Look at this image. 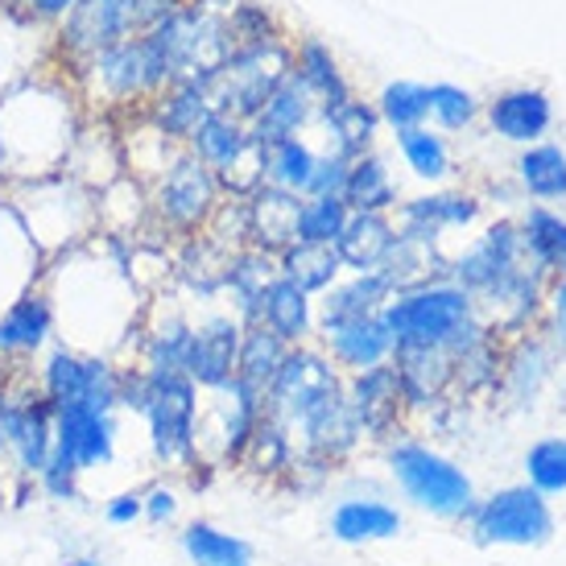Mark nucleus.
<instances>
[{
    "mask_svg": "<svg viewBox=\"0 0 566 566\" xmlns=\"http://www.w3.org/2000/svg\"><path fill=\"white\" fill-rule=\"evenodd\" d=\"M178 551L190 566H252V546L237 534H223L211 521H190L178 534Z\"/></svg>",
    "mask_w": 566,
    "mask_h": 566,
    "instance_id": "nucleus-29",
    "label": "nucleus"
},
{
    "mask_svg": "<svg viewBox=\"0 0 566 566\" xmlns=\"http://www.w3.org/2000/svg\"><path fill=\"white\" fill-rule=\"evenodd\" d=\"M285 352H290V344H282L269 327L244 323V331H240V352H237V380H244V385L265 394L269 380L277 377V368H282Z\"/></svg>",
    "mask_w": 566,
    "mask_h": 566,
    "instance_id": "nucleus-32",
    "label": "nucleus"
},
{
    "mask_svg": "<svg viewBox=\"0 0 566 566\" xmlns=\"http://www.w3.org/2000/svg\"><path fill=\"white\" fill-rule=\"evenodd\" d=\"M318 154L298 137H285V142L265 145V187L290 190V195H302L311 190V178H315Z\"/></svg>",
    "mask_w": 566,
    "mask_h": 566,
    "instance_id": "nucleus-34",
    "label": "nucleus"
},
{
    "mask_svg": "<svg viewBox=\"0 0 566 566\" xmlns=\"http://www.w3.org/2000/svg\"><path fill=\"white\" fill-rule=\"evenodd\" d=\"M54 298L46 285H30L21 298H13L0 311V360L21 364L33 356H46L54 339Z\"/></svg>",
    "mask_w": 566,
    "mask_h": 566,
    "instance_id": "nucleus-13",
    "label": "nucleus"
},
{
    "mask_svg": "<svg viewBox=\"0 0 566 566\" xmlns=\"http://www.w3.org/2000/svg\"><path fill=\"white\" fill-rule=\"evenodd\" d=\"M0 455L13 480H38L54 455V406L42 385L9 389L0 385Z\"/></svg>",
    "mask_w": 566,
    "mask_h": 566,
    "instance_id": "nucleus-11",
    "label": "nucleus"
},
{
    "mask_svg": "<svg viewBox=\"0 0 566 566\" xmlns=\"http://www.w3.org/2000/svg\"><path fill=\"white\" fill-rule=\"evenodd\" d=\"M521 182L537 199H563L566 195V154L558 145H534L517 161Z\"/></svg>",
    "mask_w": 566,
    "mask_h": 566,
    "instance_id": "nucleus-39",
    "label": "nucleus"
},
{
    "mask_svg": "<svg viewBox=\"0 0 566 566\" xmlns=\"http://www.w3.org/2000/svg\"><path fill=\"white\" fill-rule=\"evenodd\" d=\"M182 4L187 0H80L75 13L63 21V46L83 63L116 42L149 33L161 17Z\"/></svg>",
    "mask_w": 566,
    "mask_h": 566,
    "instance_id": "nucleus-10",
    "label": "nucleus"
},
{
    "mask_svg": "<svg viewBox=\"0 0 566 566\" xmlns=\"http://www.w3.org/2000/svg\"><path fill=\"white\" fill-rule=\"evenodd\" d=\"M145 496V521H154V525H166V521L178 517V492L166 484H154L142 492Z\"/></svg>",
    "mask_w": 566,
    "mask_h": 566,
    "instance_id": "nucleus-47",
    "label": "nucleus"
},
{
    "mask_svg": "<svg viewBox=\"0 0 566 566\" xmlns=\"http://www.w3.org/2000/svg\"><path fill=\"white\" fill-rule=\"evenodd\" d=\"M38 385L54 409L83 406L99 409V413H120V364L108 356L50 344L42 368H38Z\"/></svg>",
    "mask_w": 566,
    "mask_h": 566,
    "instance_id": "nucleus-9",
    "label": "nucleus"
},
{
    "mask_svg": "<svg viewBox=\"0 0 566 566\" xmlns=\"http://www.w3.org/2000/svg\"><path fill=\"white\" fill-rule=\"evenodd\" d=\"M394 302V290L380 273H352L347 282H335L323 298L318 323H335V318H364L380 315Z\"/></svg>",
    "mask_w": 566,
    "mask_h": 566,
    "instance_id": "nucleus-28",
    "label": "nucleus"
},
{
    "mask_svg": "<svg viewBox=\"0 0 566 566\" xmlns=\"http://www.w3.org/2000/svg\"><path fill=\"white\" fill-rule=\"evenodd\" d=\"M380 315L394 331L397 347H447L451 356L488 331L475 318V298L455 282H430L397 294Z\"/></svg>",
    "mask_w": 566,
    "mask_h": 566,
    "instance_id": "nucleus-1",
    "label": "nucleus"
},
{
    "mask_svg": "<svg viewBox=\"0 0 566 566\" xmlns=\"http://www.w3.org/2000/svg\"><path fill=\"white\" fill-rule=\"evenodd\" d=\"M13 4H21L33 21H50L54 25V21H66V17L75 13L80 0H13Z\"/></svg>",
    "mask_w": 566,
    "mask_h": 566,
    "instance_id": "nucleus-48",
    "label": "nucleus"
},
{
    "mask_svg": "<svg viewBox=\"0 0 566 566\" xmlns=\"http://www.w3.org/2000/svg\"><path fill=\"white\" fill-rule=\"evenodd\" d=\"M294 75H298L306 87H311V95L318 99V108L323 104H339V99H347V80L339 75V63L331 59V50L323 46V42H302L298 50H294Z\"/></svg>",
    "mask_w": 566,
    "mask_h": 566,
    "instance_id": "nucleus-36",
    "label": "nucleus"
},
{
    "mask_svg": "<svg viewBox=\"0 0 566 566\" xmlns=\"http://www.w3.org/2000/svg\"><path fill=\"white\" fill-rule=\"evenodd\" d=\"M277 273L285 282L298 285V290H306V294H327L331 285L339 282L344 265H339L331 244H302V240H294L285 252H277Z\"/></svg>",
    "mask_w": 566,
    "mask_h": 566,
    "instance_id": "nucleus-31",
    "label": "nucleus"
},
{
    "mask_svg": "<svg viewBox=\"0 0 566 566\" xmlns=\"http://www.w3.org/2000/svg\"><path fill=\"white\" fill-rule=\"evenodd\" d=\"M318 112V99L311 95V87L290 71L273 95L265 99V108L252 116V142L256 145H273V142H285V137H298V128L311 120Z\"/></svg>",
    "mask_w": 566,
    "mask_h": 566,
    "instance_id": "nucleus-20",
    "label": "nucleus"
},
{
    "mask_svg": "<svg viewBox=\"0 0 566 566\" xmlns=\"http://www.w3.org/2000/svg\"><path fill=\"white\" fill-rule=\"evenodd\" d=\"M9 488H13V472H9V463L0 455V509L9 504Z\"/></svg>",
    "mask_w": 566,
    "mask_h": 566,
    "instance_id": "nucleus-51",
    "label": "nucleus"
},
{
    "mask_svg": "<svg viewBox=\"0 0 566 566\" xmlns=\"http://www.w3.org/2000/svg\"><path fill=\"white\" fill-rule=\"evenodd\" d=\"M347 216L352 211H347L344 195H311V199H302L298 211V240L302 244H331L335 249Z\"/></svg>",
    "mask_w": 566,
    "mask_h": 566,
    "instance_id": "nucleus-37",
    "label": "nucleus"
},
{
    "mask_svg": "<svg viewBox=\"0 0 566 566\" xmlns=\"http://www.w3.org/2000/svg\"><path fill=\"white\" fill-rule=\"evenodd\" d=\"M240 463H249L256 475H277V472H290L294 463H298V447H294V434L285 430L277 418H269L261 413V422L252 430L249 447H244V459Z\"/></svg>",
    "mask_w": 566,
    "mask_h": 566,
    "instance_id": "nucleus-35",
    "label": "nucleus"
},
{
    "mask_svg": "<svg viewBox=\"0 0 566 566\" xmlns=\"http://www.w3.org/2000/svg\"><path fill=\"white\" fill-rule=\"evenodd\" d=\"M397 145H401V158L409 161V170L426 178V182H434V178H447L451 170V149L442 142L439 133H430V128H401L397 133Z\"/></svg>",
    "mask_w": 566,
    "mask_h": 566,
    "instance_id": "nucleus-40",
    "label": "nucleus"
},
{
    "mask_svg": "<svg viewBox=\"0 0 566 566\" xmlns=\"http://www.w3.org/2000/svg\"><path fill=\"white\" fill-rule=\"evenodd\" d=\"M145 517V496L137 488H125V492H116L104 501V521L116 525V530H125V525H137Z\"/></svg>",
    "mask_w": 566,
    "mask_h": 566,
    "instance_id": "nucleus-45",
    "label": "nucleus"
},
{
    "mask_svg": "<svg viewBox=\"0 0 566 566\" xmlns=\"http://www.w3.org/2000/svg\"><path fill=\"white\" fill-rule=\"evenodd\" d=\"M472 534L484 546H542L554 534V513L534 484L504 488L472 509Z\"/></svg>",
    "mask_w": 566,
    "mask_h": 566,
    "instance_id": "nucleus-12",
    "label": "nucleus"
},
{
    "mask_svg": "<svg viewBox=\"0 0 566 566\" xmlns=\"http://www.w3.org/2000/svg\"><path fill=\"white\" fill-rule=\"evenodd\" d=\"M298 211L302 195L277 187H261L244 199V216H249V249H261L269 256L285 252L298 240Z\"/></svg>",
    "mask_w": 566,
    "mask_h": 566,
    "instance_id": "nucleus-19",
    "label": "nucleus"
},
{
    "mask_svg": "<svg viewBox=\"0 0 566 566\" xmlns=\"http://www.w3.org/2000/svg\"><path fill=\"white\" fill-rule=\"evenodd\" d=\"M525 472L542 496L566 492V439H542L537 447H530Z\"/></svg>",
    "mask_w": 566,
    "mask_h": 566,
    "instance_id": "nucleus-42",
    "label": "nucleus"
},
{
    "mask_svg": "<svg viewBox=\"0 0 566 566\" xmlns=\"http://www.w3.org/2000/svg\"><path fill=\"white\" fill-rule=\"evenodd\" d=\"M525 249H530V256H534L542 269H554L558 277L566 273V223L558 220V216H551V211H542V207H534L530 216H525Z\"/></svg>",
    "mask_w": 566,
    "mask_h": 566,
    "instance_id": "nucleus-38",
    "label": "nucleus"
},
{
    "mask_svg": "<svg viewBox=\"0 0 566 566\" xmlns=\"http://www.w3.org/2000/svg\"><path fill=\"white\" fill-rule=\"evenodd\" d=\"M426 92H430V112L439 116L442 128H468L475 120V112H480L475 95L455 87V83H434Z\"/></svg>",
    "mask_w": 566,
    "mask_h": 566,
    "instance_id": "nucleus-43",
    "label": "nucleus"
},
{
    "mask_svg": "<svg viewBox=\"0 0 566 566\" xmlns=\"http://www.w3.org/2000/svg\"><path fill=\"white\" fill-rule=\"evenodd\" d=\"M397 534H401V513L385 501L352 496V501L335 504V513H331V537H339L347 546L389 542V537H397Z\"/></svg>",
    "mask_w": 566,
    "mask_h": 566,
    "instance_id": "nucleus-26",
    "label": "nucleus"
},
{
    "mask_svg": "<svg viewBox=\"0 0 566 566\" xmlns=\"http://www.w3.org/2000/svg\"><path fill=\"white\" fill-rule=\"evenodd\" d=\"M223 203V187L216 170L203 166L190 149H182L166 170L154 178L149 190V216L178 237H203L216 207Z\"/></svg>",
    "mask_w": 566,
    "mask_h": 566,
    "instance_id": "nucleus-7",
    "label": "nucleus"
},
{
    "mask_svg": "<svg viewBox=\"0 0 566 566\" xmlns=\"http://www.w3.org/2000/svg\"><path fill=\"white\" fill-rule=\"evenodd\" d=\"M174 83L170 63L161 59L154 38H128L116 46L83 59V87L99 108H128V104H154Z\"/></svg>",
    "mask_w": 566,
    "mask_h": 566,
    "instance_id": "nucleus-2",
    "label": "nucleus"
},
{
    "mask_svg": "<svg viewBox=\"0 0 566 566\" xmlns=\"http://www.w3.org/2000/svg\"><path fill=\"white\" fill-rule=\"evenodd\" d=\"M294 71V50L282 46L277 38L269 42H252V46H237L220 63V71L207 80L211 92V108L237 116L244 125H252V116L265 108V99L273 87Z\"/></svg>",
    "mask_w": 566,
    "mask_h": 566,
    "instance_id": "nucleus-5",
    "label": "nucleus"
},
{
    "mask_svg": "<svg viewBox=\"0 0 566 566\" xmlns=\"http://www.w3.org/2000/svg\"><path fill=\"white\" fill-rule=\"evenodd\" d=\"M480 216V203L472 195H426V199H409L401 207V237L422 240V244H439V237L447 228H463Z\"/></svg>",
    "mask_w": 566,
    "mask_h": 566,
    "instance_id": "nucleus-24",
    "label": "nucleus"
},
{
    "mask_svg": "<svg viewBox=\"0 0 566 566\" xmlns=\"http://www.w3.org/2000/svg\"><path fill=\"white\" fill-rule=\"evenodd\" d=\"M488 120H492V128L501 133L504 142L530 145L551 128L554 112H551V99H546L542 92H534V87H517V92H504L501 99L488 108Z\"/></svg>",
    "mask_w": 566,
    "mask_h": 566,
    "instance_id": "nucleus-25",
    "label": "nucleus"
},
{
    "mask_svg": "<svg viewBox=\"0 0 566 566\" xmlns=\"http://www.w3.org/2000/svg\"><path fill=\"white\" fill-rule=\"evenodd\" d=\"M80 480H83V472L71 463L66 455H50V463H46V472L38 475V488H42V496L46 501H59V504H71V501H80Z\"/></svg>",
    "mask_w": 566,
    "mask_h": 566,
    "instance_id": "nucleus-44",
    "label": "nucleus"
},
{
    "mask_svg": "<svg viewBox=\"0 0 566 566\" xmlns=\"http://www.w3.org/2000/svg\"><path fill=\"white\" fill-rule=\"evenodd\" d=\"M394 373L401 380L406 409H422L442 401V394L455 385V356L447 347H397Z\"/></svg>",
    "mask_w": 566,
    "mask_h": 566,
    "instance_id": "nucleus-18",
    "label": "nucleus"
},
{
    "mask_svg": "<svg viewBox=\"0 0 566 566\" xmlns=\"http://www.w3.org/2000/svg\"><path fill=\"white\" fill-rule=\"evenodd\" d=\"M551 302H554V331H558V347L566 352V273L558 277V285H554Z\"/></svg>",
    "mask_w": 566,
    "mask_h": 566,
    "instance_id": "nucleus-49",
    "label": "nucleus"
},
{
    "mask_svg": "<svg viewBox=\"0 0 566 566\" xmlns=\"http://www.w3.org/2000/svg\"><path fill=\"white\" fill-rule=\"evenodd\" d=\"M252 145V133L244 120H237V116H228V112H211L203 125H199V133L187 142V149L195 154V158L203 161V166H211L216 174H223L232 161L244 154Z\"/></svg>",
    "mask_w": 566,
    "mask_h": 566,
    "instance_id": "nucleus-30",
    "label": "nucleus"
},
{
    "mask_svg": "<svg viewBox=\"0 0 566 566\" xmlns=\"http://www.w3.org/2000/svg\"><path fill=\"white\" fill-rule=\"evenodd\" d=\"M344 394L364 439H389L406 413V397H401V380H397L394 364L352 373V380H344Z\"/></svg>",
    "mask_w": 566,
    "mask_h": 566,
    "instance_id": "nucleus-15",
    "label": "nucleus"
},
{
    "mask_svg": "<svg viewBox=\"0 0 566 566\" xmlns=\"http://www.w3.org/2000/svg\"><path fill=\"white\" fill-rule=\"evenodd\" d=\"M344 203L347 211H373V216H389V207L397 203L394 178L385 170V161L377 154H364L347 166L344 182Z\"/></svg>",
    "mask_w": 566,
    "mask_h": 566,
    "instance_id": "nucleus-33",
    "label": "nucleus"
},
{
    "mask_svg": "<svg viewBox=\"0 0 566 566\" xmlns=\"http://www.w3.org/2000/svg\"><path fill=\"white\" fill-rule=\"evenodd\" d=\"M347 166H352V161L335 158V154H327V158H318L315 178H311V190H306V199H311V195H344Z\"/></svg>",
    "mask_w": 566,
    "mask_h": 566,
    "instance_id": "nucleus-46",
    "label": "nucleus"
},
{
    "mask_svg": "<svg viewBox=\"0 0 566 566\" xmlns=\"http://www.w3.org/2000/svg\"><path fill=\"white\" fill-rule=\"evenodd\" d=\"M59 566H104V558L95 551H75V554H63V563Z\"/></svg>",
    "mask_w": 566,
    "mask_h": 566,
    "instance_id": "nucleus-50",
    "label": "nucleus"
},
{
    "mask_svg": "<svg viewBox=\"0 0 566 566\" xmlns=\"http://www.w3.org/2000/svg\"><path fill=\"white\" fill-rule=\"evenodd\" d=\"M211 112L216 108H211L207 80H178L149 104V116H145V120L158 125L174 145H187Z\"/></svg>",
    "mask_w": 566,
    "mask_h": 566,
    "instance_id": "nucleus-22",
    "label": "nucleus"
},
{
    "mask_svg": "<svg viewBox=\"0 0 566 566\" xmlns=\"http://www.w3.org/2000/svg\"><path fill=\"white\" fill-rule=\"evenodd\" d=\"M145 406L142 418L149 426V451L166 472H190L199 468L195 451V422H199V385L187 373L166 368H142Z\"/></svg>",
    "mask_w": 566,
    "mask_h": 566,
    "instance_id": "nucleus-3",
    "label": "nucleus"
},
{
    "mask_svg": "<svg viewBox=\"0 0 566 566\" xmlns=\"http://www.w3.org/2000/svg\"><path fill=\"white\" fill-rule=\"evenodd\" d=\"M394 244H397V228L389 216L352 211L339 240H335V256H339V265L352 269V273H377Z\"/></svg>",
    "mask_w": 566,
    "mask_h": 566,
    "instance_id": "nucleus-23",
    "label": "nucleus"
},
{
    "mask_svg": "<svg viewBox=\"0 0 566 566\" xmlns=\"http://www.w3.org/2000/svg\"><path fill=\"white\" fill-rule=\"evenodd\" d=\"M240 331H244V323L237 315H211L203 323H195L182 373L199 389H220V385H228V380L237 377Z\"/></svg>",
    "mask_w": 566,
    "mask_h": 566,
    "instance_id": "nucleus-17",
    "label": "nucleus"
},
{
    "mask_svg": "<svg viewBox=\"0 0 566 566\" xmlns=\"http://www.w3.org/2000/svg\"><path fill=\"white\" fill-rule=\"evenodd\" d=\"M389 472H394L397 488L406 492L409 501L434 513V517H472L475 509V488L463 475V468H455L447 455L430 451L422 442H394L389 447Z\"/></svg>",
    "mask_w": 566,
    "mask_h": 566,
    "instance_id": "nucleus-6",
    "label": "nucleus"
},
{
    "mask_svg": "<svg viewBox=\"0 0 566 566\" xmlns=\"http://www.w3.org/2000/svg\"><path fill=\"white\" fill-rule=\"evenodd\" d=\"M318 116H323L331 142H335V149H331L335 158L356 161V158H364V154L373 149V137H377L380 116L368 108V104H360L356 95H347V99H339V104H323V108H318Z\"/></svg>",
    "mask_w": 566,
    "mask_h": 566,
    "instance_id": "nucleus-27",
    "label": "nucleus"
},
{
    "mask_svg": "<svg viewBox=\"0 0 566 566\" xmlns=\"http://www.w3.org/2000/svg\"><path fill=\"white\" fill-rule=\"evenodd\" d=\"M318 335H323V347L335 360V368H347V373H364V368L389 364L397 352V339L389 323H385V315L318 323Z\"/></svg>",
    "mask_w": 566,
    "mask_h": 566,
    "instance_id": "nucleus-16",
    "label": "nucleus"
},
{
    "mask_svg": "<svg viewBox=\"0 0 566 566\" xmlns=\"http://www.w3.org/2000/svg\"><path fill=\"white\" fill-rule=\"evenodd\" d=\"M116 413H99V409L63 406L54 409V451L66 455L80 472L108 468L116 459Z\"/></svg>",
    "mask_w": 566,
    "mask_h": 566,
    "instance_id": "nucleus-14",
    "label": "nucleus"
},
{
    "mask_svg": "<svg viewBox=\"0 0 566 566\" xmlns=\"http://www.w3.org/2000/svg\"><path fill=\"white\" fill-rule=\"evenodd\" d=\"M207 401H199V422H195V451L199 468L216 463H240L249 447L252 430L265 413V394L244 380H228L220 389H207Z\"/></svg>",
    "mask_w": 566,
    "mask_h": 566,
    "instance_id": "nucleus-8",
    "label": "nucleus"
},
{
    "mask_svg": "<svg viewBox=\"0 0 566 566\" xmlns=\"http://www.w3.org/2000/svg\"><path fill=\"white\" fill-rule=\"evenodd\" d=\"M256 323L269 327L282 344L302 347L306 335L315 331V302L306 290H298L294 282H285L282 273L265 285V294L256 302Z\"/></svg>",
    "mask_w": 566,
    "mask_h": 566,
    "instance_id": "nucleus-21",
    "label": "nucleus"
},
{
    "mask_svg": "<svg viewBox=\"0 0 566 566\" xmlns=\"http://www.w3.org/2000/svg\"><path fill=\"white\" fill-rule=\"evenodd\" d=\"M377 116L389 120L397 133H401V128H418L426 116H430V92H426L422 83H409V80L389 83L377 99Z\"/></svg>",
    "mask_w": 566,
    "mask_h": 566,
    "instance_id": "nucleus-41",
    "label": "nucleus"
},
{
    "mask_svg": "<svg viewBox=\"0 0 566 566\" xmlns=\"http://www.w3.org/2000/svg\"><path fill=\"white\" fill-rule=\"evenodd\" d=\"M339 401H344V377L335 360L306 344L285 352L277 377L265 389V413L277 418L290 434H298L302 426H311L318 413H327Z\"/></svg>",
    "mask_w": 566,
    "mask_h": 566,
    "instance_id": "nucleus-4",
    "label": "nucleus"
}]
</instances>
